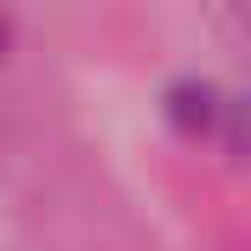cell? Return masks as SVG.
Listing matches in <instances>:
<instances>
[{"label":"cell","mask_w":251,"mask_h":251,"mask_svg":"<svg viewBox=\"0 0 251 251\" xmlns=\"http://www.w3.org/2000/svg\"><path fill=\"white\" fill-rule=\"evenodd\" d=\"M0 39H7V26H0Z\"/></svg>","instance_id":"cell-1"}]
</instances>
